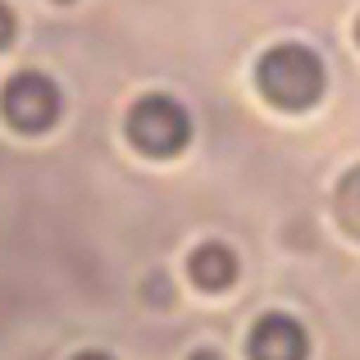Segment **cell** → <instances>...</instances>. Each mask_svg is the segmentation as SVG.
Listing matches in <instances>:
<instances>
[{
    "mask_svg": "<svg viewBox=\"0 0 360 360\" xmlns=\"http://www.w3.org/2000/svg\"><path fill=\"white\" fill-rule=\"evenodd\" d=\"M55 5H73V0H55Z\"/></svg>",
    "mask_w": 360,
    "mask_h": 360,
    "instance_id": "cell-11",
    "label": "cell"
},
{
    "mask_svg": "<svg viewBox=\"0 0 360 360\" xmlns=\"http://www.w3.org/2000/svg\"><path fill=\"white\" fill-rule=\"evenodd\" d=\"M238 274H242V260L229 242H201L187 255V278L201 292H229L238 283Z\"/></svg>",
    "mask_w": 360,
    "mask_h": 360,
    "instance_id": "cell-5",
    "label": "cell"
},
{
    "mask_svg": "<svg viewBox=\"0 0 360 360\" xmlns=\"http://www.w3.org/2000/svg\"><path fill=\"white\" fill-rule=\"evenodd\" d=\"M123 132H128L132 150H141L146 160H174L192 141V115L169 91H146V96H137L128 105Z\"/></svg>",
    "mask_w": 360,
    "mask_h": 360,
    "instance_id": "cell-2",
    "label": "cell"
},
{
    "mask_svg": "<svg viewBox=\"0 0 360 360\" xmlns=\"http://www.w3.org/2000/svg\"><path fill=\"white\" fill-rule=\"evenodd\" d=\"M328 87V69L315 46L306 41H278L255 60V91L283 115H306L319 105Z\"/></svg>",
    "mask_w": 360,
    "mask_h": 360,
    "instance_id": "cell-1",
    "label": "cell"
},
{
    "mask_svg": "<svg viewBox=\"0 0 360 360\" xmlns=\"http://www.w3.org/2000/svg\"><path fill=\"white\" fill-rule=\"evenodd\" d=\"M333 214H338V224H342L347 238L360 242V165H352V169L342 174V183H338V192H333Z\"/></svg>",
    "mask_w": 360,
    "mask_h": 360,
    "instance_id": "cell-6",
    "label": "cell"
},
{
    "mask_svg": "<svg viewBox=\"0 0 360 360\" xmlns=\"http://www.w3.org/2000/svg\"><path fill=\"white\" fill-rule=\"evenodd\" d=\"M187 360H224L219 352H214V347H196V352L192 356H187Z\"/></svg>",
    "mask_w": 360,
    "mask_h": 360,
    "instance_id": "cell-8",
    "label": "cell"
},
{
    "mask_svg": "<svg viewBox=\"0 0 360 360\" xmlns=\"http://www.w3.org/2000/svg\"><path fill=\"white\" fill-rule=\"evenodd\" d=\"M246 360H310V333L297 315L269 310L246 333Z\"/></svg>",
    "mask_w": 360,
    "mask_h": 360,
    "instance_id": "cell-4",
    "label": "cell"
},
{
    "mask_svg": "<svg viewBox=\"0 0 360 360\" xmlns=\"http://www.w3.org/2000/svg\"><path fill=\"white\" fill-rule=\"evenodd\" d=\"M0 115H5V123L14 132L41 137V132H51L64 115V91H60L55 78H46V73H37V69H23L0 87Z\"/></svg>",
    "mask_w": 360,
    "mask_h": 360,
    "instance_id": "cell-3",
    "label": "cell"
},
{
    "mask_svg": "<svg viewBox=\"0 0 360 360\" xmlns=\"http://www.w3.org/2000/svg\"><path fill=\"white\" fill-rule=\"evenodd\" d=\"M14 32H18V18H14V9L0 0V51H5L9 41H14Z\"/></svg>",
    "mask_w": 360,
    "mask_h": 360,
    "instance_id": "cell-7",
    "label": "cell"
},
{
    "mask_svg": "<svg viewBox=\"0 0 360 360\" xmlns=\"http://www.w3.org/2000/svg\"><path fill=\"white\" fill-rule=\"evenodd\" d=\"M356 46H360V18H356Z\"/></svg>",
    "mask_w": 360,
    "mask_h": 360,
    "instance_id": "cell-10",
    "label": "cell"
},
{
    "mask_svg": "<svg viewBox=\"0 0 360 360\" xmlns=\"http://www.w3.org/2000/svg\"><path fill=\"white\" fill-rule=\"evenodd\" d=\"M73 360H115V356H110V352H78Z\"/></svg>",
    "mask_w": 360,
    "mask_h": 360,
    "instance_id": "cell-9",
    "label": "cell"
}]
</instances>
